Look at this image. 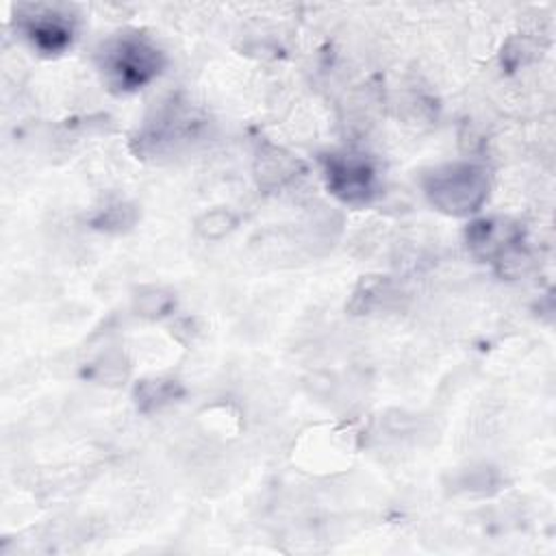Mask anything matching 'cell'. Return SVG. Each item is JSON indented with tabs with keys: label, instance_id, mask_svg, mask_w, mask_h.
Returning a JSON list of instances; mask_svg holds the SVG:
<instances>
[{
	"label": "cell",
	"instance_id": "cell-1",
	"mask_svg": "<svg viewBox=\"0 0 556 556\" xmlns=\"http://www.w3.org/2000/svg\"><path fill=\"white\" fill-rule=\"evenodd\" d=\"M426 189L439 208L463 215L476 211L484 200L486 176L476 165H447L430 176Z\"/></svg>",
	"mask_w": 556,
	"mask_h": 556
},
{
	"label": "cell",
	"instance_id": "cell-2",
	"mask_svg": "<svg viewBox=\"0 0 556 556\" xmlns=\"http://www.w3.org/2000/svg\"><path fill=\"white\" fill-rule=\"evenodd\" d=\"M106 70L115 85L135 89L159 72V52L141 39H122L106 52Z\"/></svg>",
	"mask_w": 556,
	"mask_h": 556
},
{
	"label": "cell",
	"instance_id": "cell-3",
	"mask_svg": "<svg viewBox=\"0 0 556 556\" xmlns=\"http://www.w3.org/2000/svg\"><path fill=\"white\" fill-rule=\"evenodd\" d=\"M326 172L328 185L345 202H365L374 189L371 167L356 156H332Z\"/></svg>",
	"mask_w": 556,
	"mask_h": 556
}]
</instances>
